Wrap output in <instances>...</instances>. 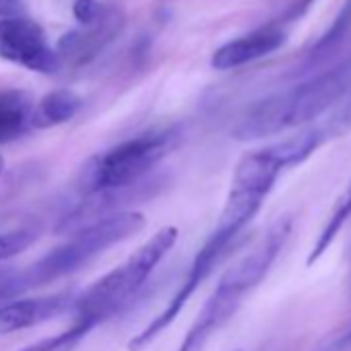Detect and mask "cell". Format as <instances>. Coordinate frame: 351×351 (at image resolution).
I'll use <instances>...</instances> for the list:
<instances>
[{
  "mask_svg": "<svg viewBox=\"0 0 351 351\" xmlns=\"http://www.w3.org/2000/svg\"><path fill=\"white\" fill-rule=\"evenodd\" d=\"M337 122H339V126H341V122H343V124H351V99L345 104L343 112L337 116Z\"/></svg>",
  "mask_w": 351,
  "mask_h": 351,
  "instance_id": "22",
  "label": "cell"
},
{
  "mask_svg": "<svg viewBox=\"0 0 351 351\" xmlns=\"http://www.w3.org/2000/svg\"><path fill=\"white\" fill-rule=\"evenodd\" d=\"M145 226L147 219L138 211H116L112 215L99 217L73 234L64 244L50 250L34 267L25 269V279L29 287H38L73 275L112 246L143 232Z\"/></svg>",
  "mask_w": 351,
  "mask_h": 351,
  "instance_id": "5",
  "label": "cell"
},
{
  "mask_svg": "<svg viewBox=\"0 0 351 351\" xmlns=\"http://www.w3.org/2000/svg\"><path fill=\"white\" fill-rule=\"evenodd\" d=\"M5 171V159H3V155H0V173Z\"/></svg>",
  "mask_w": 351,
  "mask_h": 351,
  "instance_id": "24",
  "label": "cell"
},
{
  "mask_svg": "<svg viewBox=\"0 0 351 351\" xmlns=\"http://www.w3.org/2000/svg\"><path fill=\"white\" fill-rule=\"evenodd\" d=\"M73 17L81 27H93L104 19V7L97 0H75Z\"/></svg>",
  "mask_w": 351,
  "mask_h": 351,
  "instance_id": "18",
  "label": "cell"
},
{
  "mask_svg": "<svg viewBox=\"0 0 351 351\" xmlns=\"http://www.w3.org/2000/svg\"><path fill=\"white\" fill-rule=\"evenodd\" d=\"M89 330H91L89 326H85L81 322H73L66 330L46 337V339H40L32 345H25L19 351H60V349H66V347L75 345L77 341H81Z\"/></svg>",
  "mask_w": 351,
  "mask_h": 351,
  "instance_id": "15",
  "label": "cell"
},
{
  "mask_svg": "<svg viewBox=\"0 0 351 351\" xmlns=\"http://www.w3.org/2000/svg\"><path fill=\"white\" fill-rule=\"evenodd\" d=\"M289 234L291 219H277L261 238V242L221 275L217 287L201 308L178 351H201L207 345V341L234 316L242 300L267 277L279 252L283 250Z\"/></svg>",
  "mask_w": 351,
  "mask_h": 351,
  "instance_id": "3",
  "label": "cell"
},
{
  "mask_svg": "<svg viewBox=\"0 0 351 351\" xmlns=\"http://www.w3.org/2000/svg\"><path fill=\"white\" fill-rule=\"evenodd\" d=\"M71 291H58L40 298H17L0 306V335H11L32 326H40L58 314H62L71 304H75Z\"/></svg>",
  "mask_w": 351,
  "mask_h": 351,
  "instance_id": "8",
  "label": "cell"
},
{
  "mask_svg": "<svg viewBox=\"0 0 351 351\" xmlns=\"http://www.w3.org/2000/svg\"><path fill=\"white\" fill-rule=\"evenodd\" d=\"M287 36L283 29L277 27H265L261 32L248 34L244 38L232 40L217 48L211 56V66L217 71H232L244 64H250L254 60H261L275 50H279L285 44Z\"/></svg>",
  "mask_w": 351,
  "mask_h": 351,
  "instance_id": "9",
  "label": "cell"
},
{
  "mask_svg": "<svg viewBox=\"0 0 351 351\" xmlns=\"http://www.w3.org/2000/svg\"><path fill=\"white\" fill-rule=\"evenodd\" d=\"M34 128V101L25 91L0 93V145H7Z\"/></svg>",
  "mask_w": 351,
  "mask_h": 351,
  "instance_id": "10",
  "label": "cell"
},
{
  "mask_svg": "<svg viewBox=\"0 0 351 351\" xmlns=\"http://www.w3.org/2000/svg\"><path fill=\"white\" fill-rule=\"evenodd\" d=\"M351 32V0H345V5L341 7L339 15L335 17V21L330 23V27L326 29V34L316 42V46L310 52V60L306 64V69H314V66H322V62L332 56L339 46L345 42L347 34Z\"/></svg>",
  "mask_w": 351,
  "mask_h": 351,
  "instance_id": "14",
  "label": "cell"
},
{
  "mask_svg": "<svg viewBox=\"0 0 351 351\" xmlns=\"http://www.w3.org/2000/svg\"><path fill=\"white\" fill-rule=\"evenodd\" d=\"M178 242V228L165 226L138 246L120 267L97 279L81 298L75 300V320L91 330L122 310L151 277L155 267Z\"/></svg>",
  "mask_w": 351,
  "mask_h": 351,
  "instance_id": "4",
  "label": "cell"
},
{
  "mask_svg": "<svg viewBox=\"0 0 351 351\" xmlns=\"http://www.w3.org/2000/svg\"><path fill=\"white\" fill-rule=\"evenodd\" d=\"M29 287L27 279H25V273H15V271H9L5 277H0V306L11 302V300H17L21 298Z\"/></svg>",
  "mask_w": 351,
  "mask_h": 351,
  "instance_id": "17",
  "label": "cell"
},
{
  "mask_svg": "<svg viewBox=\"0 0 351 351\" xmlns=\"http://www.w3.org/2000/svg\"><path fill=\"white\" fill-rule=\"evenodd\" d=\"M36 240H38V234L32 228H19V230H11V232L0 234V263L19 256Z\"/></svg>",
  "mask_w": 351,
  "mask_h": 351,
  "instance_id": "16",
  "label": "cell"
},
{
  "mask_svg": "<svg viewBox=\"0 0 351 351\" xmlns=\"http://www.w3.org/2000/svg\"><path fill=\"white\" fill-rule=\"evenodd\" d=\"M81 104V97L69 89L46 93L38 106H34V128H52L73 120L79 114Z\"/></svg>",
  "mask_w": 351,
  "mask_h": 351,
  "instance_id": "11",
  "label": "cell"
},
{
  "mask_svg": "<svg viewBox=\"0 0 351 351\" xmlns=\"http://www.w3.org/2000/svg\"><path fill=\"white\" fill-rule=\"evenodd\" d=\"M0 56L44 75H54L62 66L58 52L48 46L44 29L25 17L0 21Z\"/></svg>",
  "mask_w": 351,
  "mask_h": 351,
  "instance_id": "7",
  "label": "cell"
},
{
  "mask_svg": "<svg viewBox=\"0 0 351 351\" xmlns=\"http://www.w3.org/2000/svg\"><path fill=\"white\" fill-rule=\"evenodd\" d=\"M351 69L330 66L285 91L254 104L234 126L236 141H261L304 126L330 110L349 89Z\"/></svg>",
  "mask_w": 351,
  "mask_h": 351,
  "instance_id": "2",
  "label": "cell"
},
{
  "mask_svg": "<svg viewBox=\"0 0 351 351\" xmlns=\"http://www.w3.org/2000/svg\"><path fill=\"white\" fill-rule=\"evenodd\" d=\"M349 347H351V326H349V328L330 345V349H332V351H345V349H349Z\"/></svg>",
  "mask_w": 351,
  "mask_h": 351,
  "instance_id": "21",
  "label": "cell"
},
{
  "mask_svg": "<svg viewBox=\"0 0 351 351\" xmlns=\"http://www.w3.org/2000/svg\"><path fill=\"white\" fill-rule=\"evenodd\" d=\"M349 219H351V182L345 189V193L337 199L324 228L320 230V234H318V238H316V242H314V246H312V250H310V254L306 258V267H312L332 246V242L343 232V228L347 226Z\"/></svg>",
  "mask_w": 351,
  "mask_h": 351,
  "instance_id": "13",
  "label": "cell"
},
{
  "mask_svg": "<svg viewBox=\"0 0 351 351\" xmlns=\"http://www.w3.org/2000/svg\"><path fill=\"white\" fill-rule=\"evenodd\" d=\"M343 46V52H341V56L337 58V62L332 64V66H345V69H351V32L347 34V38H345V42L341 44ZM339 46V48H341ZM337 54V52H335Z\"/></svg>",
  "mask_w": 351,
  "mask_h": 351,
  "instance_id": "20",
  "label": "cell"
},
{
  "mask_svg": "<svg viewBox=\"0 0 351 351\" xmlns=\"http://www.w3.org/2000/svg\"><path fill=\"white\" fill-rule=\"evenodd\" d=\"M0 17L5 19H21L25 17V5L21 0H0Z\"/></svg>",
  "mask_w": 351,
  "mask_h": 351,
  "instance_id": "19",
  "label": "cell"
},
{
  "mask_svg": "<svg viewBox=\"0 0 351 351\" xmlns=\"http://www.w3.org/2000/svg\"><path fill=\"white\" fill-rule=\"evenodd\" d=\"M265 195L242 189V186H230L223 211L217 219V226L205 240V244L195 254L191 269L178 287L167 302V306L141 330L128 341V351H143L147 345H151L176 318L182 312V308L189 304L193 293L207 281V277L215 271V267L226 258L228 250L236 242V238L244 232V228L254 219V215L261 211L265 203Z\"/></svg>",
  "mask_w": 351,
  "mask_h": 351,
  "instance_id": "1",
  "label": "cell"
},
{
  "mask_svg": "<svg viewBox=\"0 0 351 351\" xmlns=\"http://www.w3.org/2000/svg\"><path fill=\"white\" fill-rule=\"evenodd\" d=\"M173 130L145 132L95 155L83 169V189L91 197H112L134 184L171 151Z\"/></svg>",
  "mask_w": 351,
  "mask_h": 351,
  "instance_id": "6",
  "label": "cell"
},
{
  "mask_svg": "<svg viewBox=\"0 0 351 351\" xmlns=\"http://www.w3.org/2000/svg\"><path fill=\"white\" fill-rule=\"evenodd\" d=\"M310 5H312V0H302V3L295 7V13L291 15V17H298V15H304L308 9H310Z\"/></svg>",
  "mask_w": 351,
  "mask_h": 351,
  "instance_id": "23",
  "label": "cell"
},
{
  "mask_svg": "<svg viewBox=\"0 0 351 351\" xmlns=\"http://www.w3.org/2000/svg\"><path fill=\"white\" fill-rule=\"evenodd\" d=\"M320 143H322L320 130L306 128V130H300V132H295L287 138H281L273 145H267L265 149L281 169H287V167H295V165L304 163L316 151V147Z\"/></svg>",
  "mask_w": 351,
  "mask_h": 351,
  "instance_id": "12",
  "label": "cell"
}]
</instances>
